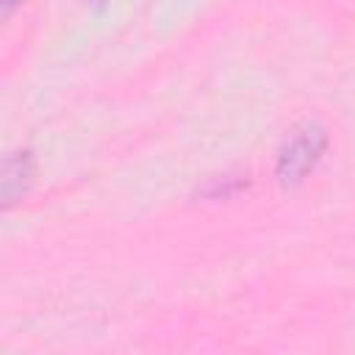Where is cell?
<instances>
[{"label":"cell","mask_w":355,"mask_h":355,"mask_svg":"<svg viewBox=\"0 0 355 355\" xmlns=\"http://www.w3.org/2000/svg\"><path fill=\"white\" fill-rule=\"evenodd\" d=\"M322 147H324V136H322L319 130H311V128H308V130H300V133L283 147V153H280V166H277L280 178H283L286 183L300 180V178L316 164Z\"/></svg>","instance_id":"1"},{"label":"cell","mask_w":355,"mask_h":355,"mask_svg":"<svg viewBox=\"0 0 355 355\" xmlns=\"http://www.w3.org/2000/svg\"><path fill=\"white\" fill-rule=\"evenodd\" d=\"M14 3H19V0H6V11H8V8L14 6Z\"/></svg>","instance_id":"2"}]
</instances>
